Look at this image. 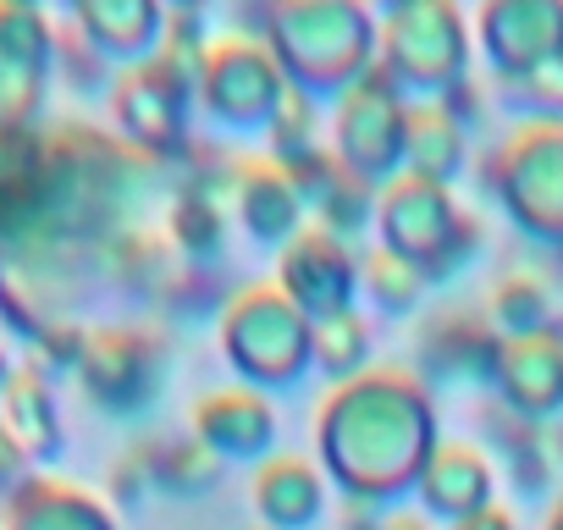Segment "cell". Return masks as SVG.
<instances>
[{"mask_svg":"<svg viewBox=\"0 0 563 530\" xmlns=\"http://www.w3.org/2000/svg\"><path fill=\"white\" fill-rule=\"evenodd\" d=\"M238 316H249V338H227V360L243 376H265V382H288L294 371H305L310 360V316L282 299V294H243L232 305Z\"/></svg>","mask_w":563,"mask_h":530,"instance_id":"1","label":"cell"},{"mask_svg":"<svg viewBox=\"0 0 563 530\" xmlns=\"http://www.w3.org/2000/svg\"><path fill=\"white\" fill-rule=\"evenodd\" d=\"M282 265H305V277H282L288 283V299L310 316V321H327L338 310H354V288H360V265L349 254L343 238L321 232V227H305L294 243H282Z\"/></svg>","mask_w":563,"mask_h":530,"instance_id":"2","label":"cell"},{"mask_svg":"<svg viewBox=\"0 0 563 530\" xmlns=\"http://www.w3.org/2000/svg\"><path fill=\"white\" fill-rule=\"evenodd\" d=\"M415 349H420L426 382H437V387L492 382L497 376V354H503V343L492 338V327L475 321V316H431L420 327Z\"/></svg>","mask_w":563,"mask_h":530,"instance_id":"3","label":"cell"},{"mask_svg":"<svg viewBox=\"0 0 563 530\" xmlns=\"http://www.w3.org/2000/svg\"><path fill=\"white\" fill-rule=\"evenodd\" d=\"M503 404L525 420H547L563 409V332L547 338H508L497 354V376Z\"/></svg>","mask_w":563,"mask_h":530,"instance_id":"4","label":"cell"},{"mask_svg":"<svg viewBox=\"0 0 563 530\" xmlns=\"http://www.w3.org/2000/svg\"><path fill=\"white\" fill-rule=\"evenodd\" d=\"M194 437L210 453H265L276 442V409L254 387H221L194 404Z\"/></svg>","mask_w":563,"mask_h":530,"instance_id":"5","label":"cell"},{"mask_svg":"<svg viewBox=\"0 0 563 530\" xmlns=\"http://www.w3.org/2000/svg\"><path fill=\"white\" fill-rule=\"evenodd\" d=\"M232 210L243 216V232L254 243H294V232H305V194L294 188V177L271 166V161H249L232 194Z\"/></svg>","mask_w":563,"mask_h":530,"instance_id":"6","label":"cell"},{"mask_svg":"<svg viewBox=\"0 0 563 530\" xmlns=\"http://www.w3.org/2000/svg\"><path fill=\"white\" fill-rule=\"evenodd\" d=\"M404 161H409V177L448 188V183L464 172V161H470V128H464L442 100H420V106L409 111Z\"/></svg>","mask_w":563,"mask_h":530,"instance_id":"7","label":"cell"},{"mask_svg":"<svg viewBox=\"0 0 563 530\" xmlns=\"http://www.w3.org/2000/svg\"><path fill=\"white\" fill-rule=\"evenodd\" d=\"M486 310H492V321H497L508 338H547V332H558V299H552L547 277H536V272H508V277H497Z\"/></svg>","mask_w":563,"mask_h":530,"instance_id":"8","label":"cell"},{"mask_svg":"<svg viewBox=\"0 0 563 530\" xmlns=\"http://www.w3.org/2000/svg\"><path fill=\"white\" fill-rule=\"evenodd\" d=\"M360 288L371 294V305H376L382 316H415V310L426 305V294H431V283H426L420 265H409V260L393 254V249H376V254L365 260Z\"/></svg>","mask_w":563,"mask_h":530,"instance_id":"9","label":"cell"},{"mask_svg":"<svg viewBox=\"0 0 563 530\" xmlns=\"http://www.w3.org/2000/svg\"><path fill=\"white\" fill-rule=\"evenodd\" d=\"M310 354L327 376H354L371 360V316L338 310L327 321H310Z\"/></svg>","mask_w":563,"mask_h":530,"instance_id":"10","label":"cell"},{"mask_svg":"<svg viewBox=\"0 0 563 530\" xmlns=\"http://www.w3.org/2000/svg\"><path fill=\"white\" fill-rule=\"evenodd\" d=\"M497 100H508L514 111L536 117V122H563V56L558 62H541L530 73H508Z\"/></svg>","mask_w":563,"mask_h":530,"instance_id":"11","label":"cell"},{"mask_svg":"<svg viewBox=\"0 0 563 530\" xmlns=\"http://www.w3.org/2000/svg\"><path fill=\"white\" fill-rule=\"evenodd\" d=\"M382 530H426V519H415V514H382Z\"/></svg>","mask_w":563,"mask_h":530,"instance_id":"12","label":"cell"},{"mask_svg":"<svg viewBox=\"0 0 563 530\" xmlns=\"http://www.w3.org/2000/svg\"><path fill=\"white\" fill-rule=\"evenodd\" d=\"M552 260H558L552 272H558V283H563V243H552Z\"/></svg>","mask_w":563,"mask_h":530,"instance_id":"13","label":"cell"}]
</instances>
